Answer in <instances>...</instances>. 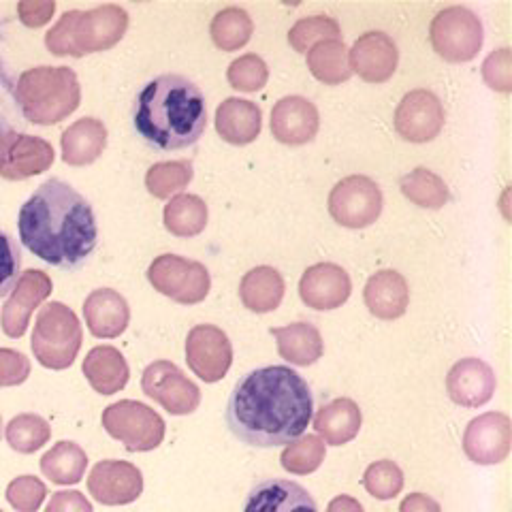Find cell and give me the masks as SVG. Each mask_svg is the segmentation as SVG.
Returning a JSON list of instances; mask_svg holds the SVG:
<instances>
[{"instance_id":"cell-1","label":"cell","mask_w":512,"mask_h":512,"mask_svg":"<svg viewBox=\"0 0 512 512\" xmlns=\"http://www.w3.org/2000/svg\"><path fill=\"white\" fill-rule=\"evenodd\" d=\"M312 414L314 397L303 376L286 365H269L237 380L224 419L239 442L276 448L306 434Z\"/></svg>"},{"instance_id":"cell-2","label":"cell","mask_w":512,"mask_h":512,"mask_svg":"<svg viewBox=\"0 0 512 512\" xmlns=\"http://www.w3.org/2000/svg\"><path fill=\"white\" fill-rule=\"evenodd\" d=\"M22 244L58 269H79L99 242V227L86 197L58 178L43 182L20 210Z\"/></svg>"},{"instance_id":"cell-3","label":"cell","mask_w":512,"mask_h":512,"mask_svg":"<svg viewBox=\"0 0 512 512\" xmlns=\"http://www.w3.org/2000/svg\"><path fill=\"white\" fill-rule=\"evenodd\" d=\"M133 126L148 146L160 152L195 146L207 126L205 96L184 75H158L137 96Z\"/></svg>"},{"instance_id":"cell-4","label":"cell","mask_w":512,"mask_h":512,"mask_svg":"<svg viewBox=\"0 0 512 512\" xmlns=\"http://www.w3.org/2000/svg\"><path fill=\"white\" fill-rule=\"evenodd\" d=\"M126 28L128 13L118 5L67 11L45 35V47L54 56L82 58L118 45L126 35Z\"/></svg>"},{"instance_id":"cell-5","label":"cell","mask_w":512,"mask_h":512,"mask_svg":"<svg viewBox=\"0 0 512 512\" xmlns=\"http://www.w3.org/2000/svg\"><path fill=\"white\" fill-rule=\"evenodd\" d=\"M79 101L82 88L69 67L28 69L15 82V103L20 114L32 124H58L73 114Z\"/></svg>"},{"instance_id":"cell-6","label":"cell","mask_w":512,"mask_h":512,"mask_svg":"<svg viewBox=\"0 0 512 512\" xmlns=\"http://www.w3.org/2000/svg\"><path fill=\"white\" fill-rule=\"evenodd\" d=\"M82 340L84 333L75 312L60 301H52L37 316L30 346L35 359L47 370H67L82 348Z\"/></svg>"},{"instance_id":"cell-7","label":"cell","mask_w":512,"mask_h":512,"mask_svg":"<svg viewBox=\"0 0 512 512\" xmlns=\"http://www.w3.org/2000/svg\"><path fill=\"white\" fill-rule=\"evenodd\" d=\"M103 427L131 453L154 451L165 438V421L160 414L133 399L111 404L103 412Z\"/></svg>"},{"instance_id":"cell-8","label":"cell","mask_w":512,"mask_h":512,"mask_svg":"<svg viewBox=\"0 0 512 512\" xmlns=\"http://www.w3.org/2000/svg\"><path fill=\"white\" fill-rule=\"evenodd\" d=\"M148 280L154 291L184 306H195L210 295L212 278L199 261L184 259L178 254H163L150 265Z\"/></svg>"},{"instance_id":"cell-9","label":"cell","mask_w":512,"mask_h":512,"mask_svg":"<svg viewBox=\"0 0 512 512\" xmlns=\"http://www.w3.org/2000/svg\"><path fill=\"white\" fill-rule=\"evenodd\" d=\"M429 37L446 62H470L483 47V24L468 7H446L431 22Z\"/></svg>"},{"instance_id":"cell-10","label":"cell","mask_w":512,"mask_h":512,"mask_svg":"<svg viewBox=\"0 0 512 512\" xmlns=\"http://www.w3.org/2000/svg\"><path fill=\"white\" fill-rule=\"evenodd\" d=\"M382 212V192L365 175H350L335 184L329 195V214L346 229H365Z\"/></svg>"},{"instance_id":"cell-11","label":"cell","mask_w":512,"mask_h":512,"mask_svg":"<svg viewBox=\"0 0 512 512\" xmlns=\"http://www.w3.org/2000/svg\"><path fill=\"white\" fill-rule=\"evenodd\" d=\"M141 389L173 416L192 414L201 404V391L171 361H154L141 376Z\"/></svg>"},{"instance_id":"cell-12","label":"cell","mask_w":512,"mask_h":512,"mask_svg":"<svg viewBox=\"0 0 512 512\" xmlns=\"http://www.w3.org/2000/svg\"><path fill=\"white\" fill-rule=\"evenodd\" d=\"M186 361L190 370L201 380H222L233 363V346L229 342V335L214 325L192 327L186 338Z\"/></svg>"},{"instance_id":"cell-13","label":"cell","mask_w":512,"mask_h":512,"mask_svg":"<svg viewBox=\"0 0 512 512\" xmlns=\"http://www.w3.org/2000/svg\"><path fill=\"white\" fill-rule=\"evenodd\" d=\"M54 163V148L41 137L11 133L0 139V178L22 182L43 173Z\"/></svg>"},{"instance_id":"cell-14","label":"cell","mask_w":512,"mask_h":512,"mask_svg":"<svg viewBox=\"0 0 512 512\" xmlns=\"http://www.w3.org/2000/svg\"><path fill=\"white\" fill-rule=\"evenodd\" d=\"M512 429L504 412H487L470 421L463 434V451L478 466H495L510 453Z\"/></svg>"},{"instance_id":"cell-15","label":"cell","mask_w":512,"mask_h":512,"mask_svg":"<svg viewBox=\"0 0 512 512\" xmlns=\"http://www.w3.org/2000/svg\"><path fill=\"white\" fill-rule=\"evenodd\" d=\"M52 278L41 269H28L15 282L11 297L7 299L3 314H0V325L5 335L18 340L26 333L30 316L41 303L52 295Z\"/></svg>"},{"instance_id":"cell-16","label":"cell","mask_w":512,"mask_h":512,"mask_svg":"<svg viewBox=\"0 0 512 512\" xmlns=\"http://www.w3.org/2000/svg\"><path fill=\"white\" fill-rule=\"evenodd\" d=\"M395 128L406 141L427 143L444 128V107L429 90L408 92L395 111Z\"/></svg>"},{"instance_id":"cell-17","label":"cell","mask_w":512,"mask_h":512,"mask_svg":"<svg viewBox=\"0 0 512 512\" xmlns=\"http://www.w3.org/2000/svg\"><path fill=\"white\" fill-rule=\"evenodd\" d=\"M88 489L96 502L105 506H124L141 495L143 476L139 468L128 461H101L90 472Z\"/></svg>"},{"instance_id":"cell-18","label":"cell","mask_w":512,"mask_h":512,"mask_svg":"<svg viewBox=\"0 0 512 512\" xmlns=\"http://www.w3.org/2000/svg\"><path fill=\"white\" fill-rule=\"evenodd\" d=\"M352 73L370 84H382L393 77L399 52L395 41L384 32H365L348 50Z\"/></svg>"},{"instance_id":"cell-19","label":"cell","mask_w":512,"mask_h":512,"mask_svg":"<svg viewBox=\"0 0 512 512\" xmlns=\"http://www.w3.org/2000/svg\"><path fill=\"white\" fill-rule=\"evenodd\" d=\"M495 387H498V380H495L491 365L476 357L461 359L446 376L448 397L463 408L485 406L491 402Z\"/></svg>"},{"instance_id":"cell-20","label":"cell","mask_w":512,"mask_h":512,"mask_svg":"<svg viewBox=\"0 0 512 512\" xmlns=\"http://www.w3.org/2000/svg\"><path fill=\"white\" fill-rule=\"evenodd\" d=\"M352 291L346 269L335 263H318L306 269L299 282V295L312 310H335L344 306Z\"/></svg>"},{"instance_id":"cell-21","label":"cell","mask_w":512,"mask_h":512,"mask_svg":"<svg viewBox=\"0 0 512 512\" xmlns=\"http://www.w3.org/2000/svg\"><path fill=\"white\" fill-rule=\"evenodd\" d=\"M244 512H318V506L310 491L299 483L265 478L248 491Z\"/></svg>"},{"instance_id":"cell-22","label":"cell","mask_w":512,"mask_h":512,"mask_svg":"<svg viewBox=\"0 0 512 512\" xmlns=\"http://www.w3.org/2000/svg\"><path fill=\"white\" fill-rule=\"evenodd\" d=\"M318 109L303 96H284L271 109V133L286 146H303L318 133Z\"/></svg>"},{"instance_id":"cell-23","label":"cell","mask_w":512,"mask_h":512,"mask_svg":"<svg viewBox=\"0 0 512 512\" xmlns=\"http://www.w3.org/2000/svg\"><path fill=\"white\" fill-rule=\"evenodd\" d=\"M84 316L94 338L111 340L126 331L131 310L126 299L114 288H96L86 297Z\"/></svg>"},{"instance_id":"cell-24","label":"cell","mask_w":512,"mask_h":512,"mask_svg":"<svg viewBox=\"0 0 512 512\" xmlns=\"http://www.w3.org/2000/svg\"><path fill=\"white\" fill-rule=\"evenodd\" d=\"M408 301V282L395 269H382L365 284V306L376 318L395 320L404 316Z\"/></svg>"},{"instance_id":"cell-25","label":"cell","mask_w":512,"mask_h":512,"mask_svg":"<svg viewBox=\"0 0 512 512\" xmlns=\"http://www.w3.org/2000/svg\"><path fill=\"white\" fill-rule=\"evenodd\" d=\"M261 128L263 114L252 101L231 96L216 109V131L233 146H248L261 135Z\"/></svg>"},{"instance_id":"cell-26","label":"cell","mask_w":512,"mask_h":512,"mask_svg":"<svg viewBox=\"0 0 512 512\" xmlns=\"http://www.w3.org/2000/svg\"><path fill=\"white\" fill-rule=\"evenodd\" d=\"M62 160L73 167L92 165L107 148V128L96 118H82L71 124L60 139Z\"/></svg>"},{"instance_id":"cell-27","label":"cell","mask_w":512,"mask_h":512,"mask_svg":"<svg viewBox=\"0 0 512 512\" xmlns=\"http://www.w3.org/2000/svg\"><path fill=\"white\" fill-rule=\"evenodd\" d=\"M361 423V408L348 397L333 399L314 416V429L318 438L331 446H342L355 440L359 436Z\"/></svg>"},{"instance_id":"cell-28","label":"cell","mask_w":512,"mask_h":512,"mask_svg":"<svg viewBox=\"0 0 512 512\" xmlns=\"http://www.w3.org/2000/svg\"><path fill=\"white\" fill-rule=\"evenodd\" d=\"M84 376L90 387L101 395H114L128 382V363L114 346H96L84 359Z\"/></svg>"},{"instance_id":"cell-29","label":"cell","mask_w":512,"mask_h":512,"mask_svg":"<svg viewBox=\"0 0 512 512\" xmlns=\"http://www.w3.org/2000/svg\"><path fill=\"white\" fill-rule=\"evenodd\" d=\"M239 299L250 312H274L284 299V278L274 267H254L239 284Z\"/></svg>"},{"instance_id":"cell-30","label":"cell","mask_w":512,"mask_h":512,"mask_svg":"<svg viewBox=\"0 0 512 512\" xmlns=\"http://www.w3.org/2000/svg\"><path fill=\"white\" fill-rule=\"evenodd\" d=\"M278 342V352L284 361L297 367H308L323 357V338L310 323H293L269 331Z\"/></svg>"},{"instance_id":"cell-31","label":"cell","mask_w":512,"mask_h":512,"mask_svg":"<svg viewBox=\"0 0 512 512\" xmlns=\"http://www.w3.org/2000/svg\"><path fill=\"white\" fill-rule=\"evenodd\" d=\"M308 69L312 75L327 86H338L352 77L348 47L340 41H323L308 52Z\"/></svg>"},{"instance_id":"cell-32","label":"cell","mask_w":512,"mask_h":512,"mask_svg":"<svg viewBox=\"0 0 512 512\" xmlns=\"http://www.w3.org/2000/svg\"><path fill=\"white\" fill-rule=\"evenodd\" d=\"M88 457L75 442H58L41 459V472L56 485H75L84 478Z\"/></svg>"},{"instance_id":"cell-33","label":"cell","mask_w":512,"mask_h":512,"mask_svg":"<svg viewBox=\"0 0 512 512\" xmlns=\"http://www.w3.org/2000/svg\"><path fill=\"white\" fill-rule=\"evenodd\" d=\"M163 220L171 235L195 237L207 227V205L197 195H178L167 203Z\"/></svg>"},{"instance_id":"cell-34","label":"cell","mask_w":512,"mask_h":512,"mask_svg":"<svg viewBox=\"0 0 512 512\" xmlns=\"http://www.w3.org/2000/svg\"><path fill=\"white\" fill-rule=\"evenodd\" d=\"M404 197L425 210H440L448 201V186L440 175L429 169H414L399 182Z\"/></svg>"},{"instance_id":"cell-35","label":"cell","mask_w":512,"mask_h":512,"mask_svg":"<svg viewBox=\"0 0 512 512\" xmlns=\"http://www.w3.org/2000/svg\"><path fill=\"white\" fill-rule=\"evenodd\" d=\"M252 28L254 26H252L250 15L244 9L227 7L220 13H216L210 32L216 47H220L222 52H235L250 41Z\"/></svg>"},{"instance_id":"cell-36","label":"cell","mask_w":512,"mask_h":512,"mask_svg":"<svg viewBox=\"0 0 512 512\" xmlns=\"http://www.w3.org/2000/svg\"><path fill=\"white\" fill-rule=\"evenodd\" d=\"M325 455H327L325 442L318 436L308 434V436L297 438L295 442H291L284 448L280 463L286 472L297 474V476H308L323 466Z\"/></svg>"},{"instance_id":"cell-37","label":"cell","mask_w":512,"mask_h":512,"mask_svg":"<svg viewBox=\"0 0 512 512\" xmlns=\"http://www.w3.org/2000/svg\"><path fill=\"white\" fill-rule=\"evenodd\" d=\"M192 175H195V171H192V163H188V160L156 163L146 175V188L156 199H169L190 184Z\"/></svg>"},{"instance_id":"cell-38","label":"cell","mask_w":512,"mask_h":512,"mask_svg":"<svg viewBox=\"0 0 512 512\" xmlns=\"http://www.w3.org/2000/svg\"><path fill=\"white\" fill-rule=\"evenodd\" d=\"M52 429L39 414H20L7 427V440L13 451L35 453L50 440Z\"/></svg>"},{"instance_id":"cell-39","label":"cell","mask_w":512,"mask_h":512,"mask_svg":"<svg viewBox=\"0 0 512 512\" xmlns=\"http://www.w3.org/2000/svg\"><path fill=\"white\" fill-rule=\"evenodd\" d=\"M340 37V24L327 15H314V18L299 20L291 32H288V43L295 52L308 54L314 45L323 41H333Z\"/></svg>"},{"instance_id":"cell-40","label":"cell","mask_w":512,"mask_h":512,"mask_svg":"<svg viewBox=\"0 0 512 512\" xmlns=\"http://www.w3.org/2000/svg\"><path fill=\"white\" fill-rule=\"evenodd\" d=\"M363 485L367 493L376 500H393L404 489V472L391 459L372 463L363 474Z\"/></svg>"},{"instance_id":"cell-41","label":"cell","mask_w":512,"mask_h":512,"mask_svg":"<svg viewBox=\"0 0 512 512\" xmlns=\"http://www.w3.org/2000/svg\"><path fill=\"white\" fill-rule=\"evenodd\" d=\"M229 84L239 90V92H256L261 90L267 79H269V69L256 54H246L242 58H237L231 62L229 67Z\"/></svg>"},{"instance_id":"cell-42","label":"cell","mask_w":512,"mask_h":512,"mask_svg":"<svg viewBox=\"0 0 512 512\" xmlns=\"http://www.w3.org/2000/svg\"><path fill=\"white\" fill-rule=\"evenodd\" d=\"M18 109V103H15V82L11 79L3 56H0V139L11 133H18Z\"/></svg>"},{"instance_id":"cell-43","label":"cell","mask_w":512,"mask_h":512,"mask_svg":"<svg viewBox=\"0 0 512 512\" xmlns=\"http://www.w3.org/2000/svg\"><path fill=\"white\" fill-rule=\"evenodd\" d=\"M45 498V485L35 476L15 478L7 489V500L20 512H35Z\"/></svg>"},{"instance_id":"cell-44","label":"cell","mask_w":512,"mask_h":512,"mask_svg":"<svg viewBox=\"0 0 512 512\" xmlns=\"http://www.w3.org/2000/svg\"><path fill=\"white\" fill-rule=\"evenodd\" d=\"M22 267V254L11 235L0 229V299L13 291Z\"/></svg>"},{"instance_id":"cell-45","label":"cell","mask_w":512,"mask_h":512,"mask_svg":"<svg viewBox=\"0 0 512 512\" xmlns=\"http://www.w3.org/2000/svg\"><path fill=\"white\" fill-rule=\"evenodd\" d=\"M483 77L489 84V88L498 92H510L512 90V58L508 47L493 52L485 64H483Z\"/></svg>"},{"instance_id":"cell-46","label":"cell","mask_w":512,"mask_h":512,"mask_svg":"<svg viewBox=\"0 0 512 512\" xmlns=\"http://www.w3.org/2000/svg\"><path fill=\"white\" fill-rule=\"evenodd\" d=\"M30 376L26 355L11 348H0V387H18Z\"/></svg>"},{"instance_id":"cell-47","label":"cell","mask_w":512,"mask_h":512,"mask_svg":"<svg viewBox=\"0 0 512 512\" xmlns=\"http://www.w3.org/2000/svg\"><path fill=\"white\" fill-rule=\"evenodd\" d=\"M56 11L54 0H24L18 3V15L20 22L28 28H41L52 20Z\"/></svg>"},{"instance_id":"cell-48","label":"cell","mask_w":512,"mask_h":512,"mask_svg":"<svg viewBox=\"0 0 512 512\" xmlns=\"http://www.w3.org/2000/svg\"><path fill=\"white\" fill-rule=\"evenodd\" d=\"M45 512H92V504L79 491H60L52 495Z\"/></svg>"},{"instance_id":"cell-49","label":"cell","mask_w":512,"mask_h":512,"mask_svg":"<svg viewBox=\"0 0 512 512\" xmlns=\"http://www.w3.org/2000/svg\"><path fill=\"white\" fill-rule=\"evenodd\" d=\"M399 512H442V508L427 493H410L399 506Z\"/></svg>"},{"instance_id":"cell-50","label":"cell","mask_w":512,"mask_h":512,"mask_svg":"<svg viewBox=\"0 0 512 512\" xmlns=\"http://www.w3.org/2000/svg\"><path fill=\"white\" fill-rule=\"evenodd\" d=\"M327 512H365V510L359 504V500L350 498V495H338V498H333L329 502Z\"/></svg>"},{"instance_id":"cell-51","label":"cell","mask_w":512,"mask_h":512,"mask_svg":"<svg viewBox=\"0 0 512 512\" xmlns=\"http://www.w3.org/2000/svg\"><path fill=\"white\" fill-rule=\"evenodd\" d=\"M0 427H3V421H0Z\"/></svg>"}]
</instances>
